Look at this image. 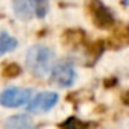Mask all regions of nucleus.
I'll return each mask as SVG.
<instances>
[{"mask_svg": "<svg viewBox=\"0 0 129 129\" xmlns=\"http://www.w3.org/2000/svg\"><path fill=\"white\" fill-rule=\"evenodd\" d=\"M26 64L35 77L44 78L54 68V53L47 45H33L27 51Z\"/></svg>", "mask_w": 129, "mask_h": 129, "instance_id": "obj_1", "label": "nucleus"}, {"mask_svg": "<svg viewBox=\"0 0 129 129\" xmlns=\"http://www.w3.org/2000/svg\"><path fill=\"white\" fill-rule=\"evenodd\" d=\"M30 89H20V87H8L0 93V104L6 108H17L21 105H29L32 101Z\"/></svg>", "mask_w": 129, "mask_h": 129, "instance_id": "obj_2", "label": "nucleus"}, {"mask_svg": "<svg viewBox=\"0 0 129 129\" xmlns=\"http://www.w3.org/2000/svg\"><path fill=\"white\" fill-rule=\"evenodd\" d=\"M51 75H53V81L60 87H71L77 80L75 68L69 60H59L54 64Z\"/></svg>", "mask_w": 129, "mask_h": 129, "instance_id": "obj_3", "label": "nucleus"}, {"mask_svg": "<svg viewBox=\"0 0 129 129\" xmlns=\"http://www.w3.org/2000/svg\"><path fill=\"white\" fill-rule=\"evenodd\" d=\"M57 102H59V95L56 92H42V93H38L35 98H32V101L27 105V110L30 113L42 114L54 108Z\"/></svg>", "mask_w": 129, "mask_h": 129, "instance_id": "obj_4", "label": "nucleus"}, {"mask_svg": "<svg viewBox=\"0 0 129 129\" xmlns=\"http://www.w3.org/2000/svg\"><path fill=\"white\" fill-rule=\"evenodd\" d=\"M12 8H14L15 15L23 21L32 20L36 14V8H35L33 0H12Z\"/></svg>", "mask_w": 129, "mask_h": 129, "instance_id": "obj_5", "label": "nucleus"}, {"mask_svg": "<svg viewBox=\"0 0 129 129\" xmlns=\"http://www.w3.org/2000/svg\"><path fill=\"white\" fill-rule=\"evenodd\" d=\"M93 20L99 27H108L114 23V17L108 8H105L101 2L93 3Z\"/></svg>", "mask_w": 129, "mask_h": 129, "instance_id": "obj_6", "label": "nucleus"}, {"mask_svg": "<svg viewBox=\"0 0 129 129\" xmlns=\"http://www.w3.org/2000/svg\"><path fill=\"white\" fill-rule=\"evenodd\" d=\"M5 129H36L32 117L27 114L11 116L5 122Z\"/></svg>", "mask_w": 129, "mask_h": 129, "instance_id": "obj_7", "label": "nucleus"}, {"mask_svg": "<svg viewBox=\"0 0 129 129\" xmlns=\"http://www.w3.org/2000/svg\"><path fill=\"white\" fill-rule=\"evenodd\" d=\"M17 45H18V41L14 36L8 35L6 32L0 33V56H3V54H6L9 51L15 50Z\"/></svg>", "mask_w": 129, "mask_h": 129, "instance_id": "obj_8", "label": "nucleus"}, {"mask_svg": "<svg viewBox=\"0 0 129 129\" xmlns=\"http://www.w3.org/2000/svg\"><path fill=\"white\" fill-rule=\"evenodd\" d=\"M20 74H21V66L17 63H6V66L3 68V75L6 78H14Z\"/></svg>", "mask_w": 129, "mask_h": 129, "instance_id": "obj_9", "label": "nucleus"}, {"mask_svg": "<svg viewBox=\"0 0 129 129\" xmlns=\"http://www.w3.org/2000/svg\"><path fill=\"white\" fill-rule=\"evenodd\" d=\"M62 128L63 129H87V125L83 123L81 120L75 119V117H71L62 125Z\"/></svg>", "mask_w": 129, "mask_h": 129, "instance_id": "obj_10", "label": "nucleus"}, {"mask_svg": "<svg viewBox=\"0 0 129 129\" xmlns=\"http://www.w3.org/2000/svg\"><path fill=\"white\" fill-rule=\"evenodd\" d=\"M35 2V8H36V15L39 18H44L48 9V0H33Z\"/></svg>", "mask_w": 129, "mask_h": 129, "instance_id": "obj_11", "label": "nucleus"}, {"mask_svg": "<svg viewBox=\"0 0 129 129\" xmlns=\"http://www.w3.org/2000/svg\"><path fill=\"white\" fill-rule=\"evenodd\" d=\"M123 101H125V102H128V104H129V92L126 93V95H123Z\"/></svg>", "mask_w": 129, "mask_h": 129, "instance_id": "obj_12", "label": "nucleus"}, {"mask_svg": "<svg viewBox=\"0 0 129 129\" xmlns=\"http://www.w3.org/2000/svg\"><path fill=\"white\" fill-rule=\"evenodd\" d=\"M123 5H125V6H128V5H129V0H123Z\"/></svg>", "mask_w": 129, "mask_h": 129, "instance_id": "obj_13", "label": "nucleus"}]
</instances>
